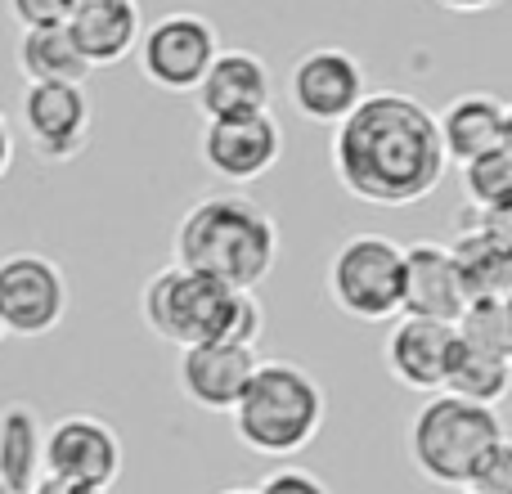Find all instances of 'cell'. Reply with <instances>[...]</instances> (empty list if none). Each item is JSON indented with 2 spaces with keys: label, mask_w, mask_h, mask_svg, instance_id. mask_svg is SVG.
Returning <instances> with one entry per match:
<instances>
[{
  "label": "cell",
  "mask_w": 512,
  "mask_h": 494,
  "mask_svg": "<svg viewBox=\"0 0 512 494\" xmlns=\"http://www.w3.org/2000/svg\"><path fill=\"white\" fill-rule=\"evenodd\" d=\"M436 113L400 90L364 95L333 131V176L369 207H414L445 180Z\"/></svg>",
  "instance_id": "obj_1"
},
{
  "label": "cell",
  "mask_w": 512,
  "mask_h": 494,
  "mask_svg": "<svg viewBox=\"0 0 512 494\" xmlns=\"http://www.w3.org/2000/svg\"><path fill=\"white\" fill-rule=\"evenodd\" d=\"M279 261V225L243 194L198 198L176 225V265L189 274L252 292Z\"/></svg>",
  "instance_id": "obj_2"
},
{
  "label": "cell",
  "mask_w": 512,
  "mask_h": 494,
  "mask_svg": "<svg viewBox=\"0 0 512 494\" xmlns=\"http://www.w3.org/2000/svg\"><path fill=\"white\" fill-rule=\"evenodd\" d=\"M140 315L153 337L171 346H256L265 328V315L252 292H234L207 274H189L180 265L158 270L140 292Z\"/></svg>",
  "instance_id": "obj_3"
},
{
  "label": "cell",
  "mask_w": 512,
  "mask_h": 494,
  "mask_svg": "<svg viewBox=\"0 0 512 494\" xmlns=\"http://www.w3.org/2000/svg\"><path fill=\"white\" fill-rule=\"evenodd\" d=\"M328 414L324 387L292 360H261L230 409L234 436L261 459H292L319 436Z\"/></svg>",
  "instance_id": "obj_4"
},
{
  "label": "cell",
  "mask_w": 512,
  "mask_h": 494,
  "mask_svg": "<svg viewBox=\"0 0 512 494\" xmlns=\"http://www.w3.org/2000/svg\"><path fill=\"white\" fill-rule=\"evenodd\" d=\"M504 441V423L495 409L436 391L409 423V463L418 477L445 490H468L472 472L481 468L495 445Z\"/></svg>",
  "instance_id": "obj_5"
},
{
  "label": "cell",
  "mask_w": 512,
  "mask_h": 494,
  "mask_svg": "<svg viewBox=\"0 0 512 494\" xmlns=\"http://www.w3.org/2000/svg\"><path fill=\"white\" fill-rule=\"evenodd\" d=\"M405 247L387 234H351L328 256V297L360 324H387L400 315Z\"/></svg>",
  "instance_id": "obj_6"
},
{
  "label": "cell",
  "mask_w": 512,
  "mask_h": 494,
  "mask_svg": "<svg viewBox=\"0 0 512 494\" xmlns=\"http://www.w3.org/2000/svg\"><path fill=\"white\" fill-rule=\"evenodd\" d=\"M68 315V279L41 252L0 256V324L14 337H45Z\"/></svg>",
  "instance_id": "obj_7"
},
{
  "label": "cell",
  "mask_w": 512,
  "mask_h": 494,
  "mask_svg": "<svg viewBox=\"0 0 512 494\" xmlns=\"http://www.w3.org/2000/svg\"><path fill=\"white\" fill-rule=\"evenodd\" d=\"M140 72L153 81L158 90H171V95H189V90L203 81V72L212 68L216 50V27L207 23L203 14H167L140 32Z\"/></svg>",
  "instance_id": "obj_8"
},
{
  "label": "cell",
  "mask_w": 512,
  "mask_h": 494,
  "mask_svg": "<svg viewBox=\"0 0 512 494\" xmlns=\"http://www.w3.org/2000/svg\"><path fill=\"white\" fill-rule=\"evenodd\" d=\"M198 153H203L207 171L225 185H252V180L270 176L283 158V126L274 113L252 117H216L198 135Z\"/></svg>",
  "instance_id": "obj_9"
},
{
  "label": "cell",
  "mask_w": 512,
  "mask_h": 494,
  "mask_svg": "<svg viewBox=\"0 0 512 494\" xmlns=\"http://www.w3.org/2000/svg\"><path fill=\"white\" fill-rule=\"evenodd\" d=\"M45 477L77 481V486L113 490L122 477V441L117 432L95 414H68L45 432Z\"/></svg>",
  "instance_id": "obj_10"
},
{
  "label": "cell",
  "mask_w": 512,
  "mask_h": 494,
  "mask_svg": "<svg viewBox=\"0 0 512 494\" xmlns=\"http://www.w3.org/2000/svg\"><path fill=\"white\" fill-rule=\"evenodd\" d=\"M364 95H369V86H364L360 59L337 50V45L306 50L297 63H292L288 99H292V108H297V117H306V122L337 126Z\"/></svg>",
  "instance_id": "obj_11"
},
{
  "label": "cell",
  "mask_w": 512,
  "mask_h": 494,
  "mask_svg": "<svg viewBox=\"0 0 512 494\" xmlns=\"http://www.w3.org/2000/svg\"><path fill=\"white\" fill-rule=\"evenodd\" d=\"M23 131L45 162H68L90 140V95L86 86H27Z\"/></svg>",
  "instance_id": "obj_12"
},
{
  "label": "cell",
  "mask_w": 512,
  "mask_h": 494,
  "mask_svg": "<svg viewBox=\"0 0 512 494\" xmlns=\"http://www.w3.org/2000/svg\"><path fill=\"white\" fill-rule=\"evenodd\" d=\"M256 364H261L256 346H230V342L185 346L176 364V382L189 405L207 409V414H230Z\"/></svg>",
  "instance_id": "obj_13"
},
{
  "label": "cell",
  "mask_w": 512,
  "mask_h": 494,
  "mask_svg": "<svg viewBox=\"0 0 512 494\" xmlns=\"http://www.w3.org/2000/svg\"><path fill=\"white\" fill-rule=\"evenodd\" d=\"M194 95H198V113H203L207 122H216V117L270 113L274 72H270V63L252 50H216L212 68L203 72Z\"/></svg>",
  "instance_id": "obj_14"
},
{
  "label": "cell",
  "mask_w": 512,
  "mask_h": 494,
  "mask_svg": "<svg viewBox=\"0 0 512 494\" xmlns=\"http://www.w3.org/2000/svg\"><path fill=\"white\" fill-rule=\"evenodd\" d=\"M454 351H459V342H454L450 324L400 315L396 328H391V337H387V373L405 391L436 396V391H445Z\"/></svg>",
  "instance_id": "obj_15"
},
{
  "label": "cell",
  "mask_w": 512,
  "mask_h": 494,
  "mask_svg": "<svg viewBox=\"0 0 512 494\" xmlns=\"http://www.w3.org/2000/svg\"><path fill=\"white\" fill-rule=\"evenodd\" d=\"M468 297L454 274V261L441 243H414L405 247V283H400V315L409 319H436L450 324L463 315Z\"/></svg>",
  "instance_id": "obj_16"
},
{
  "label": "cell",
  "mask_w": 512,
  "mask_h": 494,
  "mask_svg": "<svg viewBox=\"0 0 512 494\" xmlns=\"http://www.w3.org/2000/svg\"><path fill=\"white\" fill-rule=\"evenodd\" d=\"M68 36L77 41L81 59L90 68H113L140 45L144 18L135 0H77L68 23Z\"/></svg>",
  "instance_id": "obj_17"
},
{
  "label": "cell",
  "mask_w": 512,
  "mask_h": 494,
  "mask_svg": "<svg viewBox=\"0 0 512 494\" xmlns=\"http://www.w3.org/2000/svg\"><path fill=\"white\" fill-rule=\"evenodd\" d=\"M436 131H441L445 162L468 167L472 158L499 149L504 140V99H495L490 90H472L436 117Z\"/></svg>",
  "instance_id": "obj_18"
},
{
  "label": "cell",
  "mask_w": 512,
  "mask_h": 494,
  "mask_svg": "<svg viewBox=\"0 0 512 494\" xmlns=\"http://www.w3.org/2000/svg\"><path fill=\"white\" fill-rule=\"evenodd\" d=\"M45 427L27 400L0 405V486L9 494H32L45 477Z\"/></svg>",
  "instance_id": "obj_19"
},
{
  "label": "cell",
  "mask_w": 512,
  "mask_h": 494,
  "mask_svg": "<svg viewBox=\"0 0 512 494\" xmlns=\"http://www.w3.org/2000/svg\"><path fill=\"white\" fill-rule=\"evenodd\" d=\"M14 59L27 86H86L90 77V63L81 59L68 27H27L18 36Z\"/></svg>",
  "instance_id": "obj_20"
},
{
  "label": "cell",
  "mask_w": 512,
  "mask_h": 494,
  "mask_svg": "<svg viewBox=\"0 0 512 494\" xmlns=\"http://www.w3.org/2000/svg\"><path fill=\"white\" fill-rule=\"evenodd\" d=\"M450 261L468 301H504L512 292V256H504L477 225L463 216V230L450 239Z\"/></svg>",
  "instance_id": "obj_21"
},
{
  "label": "cell",
  "mask_w": 512,
  "mask_h": 494,
  "mask_svg": "<svg viewBox=\"0 0 512 494\" xmlns=\"http://www.w3.org/2000/svg\"><path fill=\"white\" fill-rule=\"evenodd\" d=\"M454 342H459V337H454ZM445 391L459 400H472V405L495 409L512 391V360L459 346V351H454V364H450V378H445Z\"/></svg>",
  "instance_id": "obj_22"
},
{
  "label": "cell",
  "mask_w": 512,
  "mask_h": 494,
  "mask_svg": "<svg viewBox=\"0 0 512 494\" xmlns=\"http://www.w3.org/2000/svg\"><path fill=\"white\" fill-rule=\"evenodd\" d=\"M454 337H459V346H468V351L512 360V328H508L504 301H468L463 315L454 319Z\"/></svg>",
  "instance_id": "obj_23"
},
{
  "label": "cell",
  "mask_w": 512,
  "mask_h": 494,
  "mask_svg": "<svg viewBox=\"0 0 512 494\" xmlns=\"http://www.w3.org/2000/svg\"><path fill=\"white\" fill-rule=\"evenodd\" d=\"M463 171V194H468L472 212H490L499 203H512V158L504 149H490L472 158Z\"/></svg>",
  "instance_id": "obj_24"
},
{
  "label": "cell",
  "mask_w": 512,
  "mask_h": 494,
  "mask_svg": "<svg viewBox=\"0 0 512 494\" xmlns=\"http://www.w3.org/2000/svg\"><path fill=\"white\" fill-rule=\"evenodd\" d=\"M468 490L472 494H512V441L508 436L481 459V468L472 472Z\"/></svg>",
  "instance_id": "obj_25"
},
{
  "label": "cell",
  "mask_w": 512,
  "mask_h": 494,
  "mask_svg": "<svg viewBox=\"0 0 512 494\" xmlns=\"http://www.w3.org/2000/svg\"><path fill=\"white\" fill-rule=\"evenodd\" d=\"M77 9V0H9V14L27 27H63Z\"/></svg>",
  "instance_id": "obj_26"
},
{
  "label": "cell",
  "mask_w": 512,
  "mask_h": 494,
  "mask_svg": "<svg viewBox=\"0 0 512 494\" xmlns=\"http://www.w3.org/2000/svg\"><path fill=\"white\" fill-rule=\"evenodd\" d=\"M256 494H328V486L306 468H274L261 486H252Z\"/></svg>",
  "instance_id": "obj_27"
},
{
  "label": "cell",
  "mask_w": 512,
  "mask_h": 494,
  "mask_svg": "<svg viewBox=\"0 0 512 494\" xmlns=\"http://www.w3.org/2000/svg\"><path fill=\"white\" fill-rule=\"evenodd\" d=\"M468 221L504 256H512V203H499V207H490V212H468Z\"/></svg>",
  "instance_id": "obj_28"
},
{
  "label": "cell",
  "mask_w": 512,
  "mask_h": 494,
  "mask_svg": "<svg viewBox=\"0 0 512 494\" xmlns=\"http://www.w3.org/2000/svg\"><path fill=\"white\" fill-rule=\"evenodd\" d=\"M32 494H108V490H95V486H77V481H59V477H41Z\"/></svg>",
  "instance_id": "obj_29"
},
{
  "label": "cell",
  "mask_w": 512,
  "mask_h": 494,
  "mask_svg": "<svg viewBox=\"0 0 512 494\" xmlns=\"http://www.w3.org/2000/svg\"><path fill=\"white\" fill-rule=\"evenodd\" d=\"M9 162H14V135H9L5 113H0V176H5V171H9Z\"/></svg>",
  "instance_id": "obj_30"
},
{
  "label": "cell",
  "mask_w": 512,
  "mask_h": 494,
  "mask_svg": "<svg viewBox=\"0 0 512 494\" xmlns=\"http://www.w3.org/2000/svg\"><path fill=\"white\" fill-rule=\"evenodd\" d=\"M445 9H459V14H481V9H495L499 0H441Z\"/></svg>",
  "instance_id": "obj_31"
},
{
  "label": "cell",
  "mask_w": 512,
  "mask_h": 494,
  "mask_svg": "<svg viewBox=\"0 0 512 494\" xmlns=\"http://www.w3.org/2000/svg\"><path fill=\"white\" fill-rule=\"evenodd\" d=\"M499 149L512 158V104H504V140H499Z\"/></svg>",
  "instance_id": "obj_32"
},
{
  "label": "cell",
  "mask_w": 512,
  "mask_h": 494,
  "mask_svg": "<svg viewBox=\"0 0 512 494\" xmlns=\"http://www.w3.org/2000/svg\"><path fill=\"white\" fill-rule=\"evenodd\" d=\"M504 306H508V328H512V292H508V297H504Z\"/></svg>",
  "instance_id": "obj_33"
},
{
  "label": "cell",
  "mask_w": 512,
  "mask_h": 494,
  "mask_svg": "<svg viewBox=\"0 0 512 494\" xmlns=\"http://www.w3.org/2000/svg\"><path fill=\"white\" fill-rule=\"evenodd\" d=\"M221 494H256V490H221Z\"/></svg>",
  "instance_id": "obj_34"
},
{
  "label": "cell",
  "mask_w": 512,
  "mask_h": 494,
  "mask_svg": "<svg viewBox=\"0 0 512 494\" xmlns=\"http://www.w3.org/2000/svg\"><path fill=\"white\" fill-rule=\"evenodd\" d=\"M0 342H5V324H0Z\"/></svg>",
  "instance_id": "obj_35"
},
{
  "label": "cell",
  "mask_w": 512,
  "mask_h": 494,
  "mask_svg": "<svg viewBox=\"0 0 512 494\" xmlns=\"http://www.w3.org/2000/svg\"><path fill=\"white\" fill-rule=\"evenodd\" d=\"M0 494H9V490H5V486H0Z\"/></svg>",
  "instance_id": "obj_36"
},
{
  "label": "cell",
  "mask_w": 512,
  "mask_h": 494,
  "mask_svg": "<svg viewBox=\"0 0 512 494\" xmlns=\"http://www.w3.org/2000/svg\"><path fill=\"white\" fill-rule=\"evenodd\" d=\"M463 494H472V490H463Z\"/></svg>",
  "instance_id": "obj_37"
}]
</instances>
